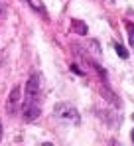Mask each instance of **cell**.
<instances>
[{
	"label": "cell",
	"mask_w": 134,
	"mask_h": 146,
	"mask_svg": "<svg viewBox=\"0 0 134 146\" xmlns=\"http://www.w3.org/2000/svg\"><path fill=\"white\" fill-rule=\"evenodd\" d=\"M55 115H57L59 119H63V121H73V122L79 121L77 111H75L71 105H65V103H61V105H57V107H55Z\"/></svg>",
	"instance_id": "3957f363"
},
{
	"label": "cell",
	"mask_w": 134,
	"mask_h": 146,
	"mask_svg": "<svg viewBox=\"0 0 134 146\" xmlns=\"http://www.w3.org/2000/svg\"><path fill=\"white\" fill-rule=\"evenodd\" d=\"M22 101H24V91L20 89V85H16L10 95H8V101H6V113L8 115H16L22 107Z\"/></svg>",
	"instance_id": "7a4b0ae2"
},
{
	"label": "cell",
	"mask_w": 134,
	"mask_h": 146,
	"mask_svg": "<svg viewBox=\"0 0 134 146\" xmlns=\"http://www.w3.org/2000/svg\"><path fill=\"white\" fill-rule=\"evenodd\" d=\"M0 134H2V122H0Z\"/></svg>",
	"instance_id": "52a82bcc"
},
{
	"label": "cell",
	"mask_w": 134,
	"mask_h": 146,
	"mask_svg": "<svg viewBox=\"0 0 134 146\" xmlns=\"http://www.w3.org/2000/svg\"><path fill=\"white\" fill-rule=\"evenodd\" d=\"M114 49H116V53H118V57H122V59H126L128 57V51L124 46H120V44H114Z\"/></svg>",
	"instance_id": "5b68a950"
},
{
	"label": "cell",
	"mask_w": 134,
	"mask_h": 146,
	"mask_svg": "<svg viewBox=\"0 0 134 146\" xmlns=\"http://www.w3.org/2000/svg\"><path fill=\"white\" fill-rule=\"evenodd\" d=\"M132 119H134V117H132Z\"/></svg>",
	"instance_id": "9c48e42d"
},
{
	"label": "cell",
	"mask_w": 134,
	"mask_h": 146,
	"mask_svg": "<svg viewBox=\"0 0 134 146\" xmlns=\"http://www.w3.org/2000/svg\"><path fill=\"white\" fill-rule=\"evenodd\" d=\"M40 97V77L32 75L26 83V93H24V101H22V109L36 105V101Z\"/></svg>",
	"instance_id": "6da1fadb"
},
{
	"label": "cell",
	"mask_w": 134,
	"mask_h": 146,
	"mask_svg": "<svg viewBox=\"0 0 134 146\" xmlns=\"http://www.w3.org/2000/svg\"><path fill=\"white\" fill-rule=\"evenodd\" d=\"M71 28H73L77 34H81V36H85V34H87V24H85V22H81V20H77V18H73V20H71Z\"/></svg>",
	"instance_id": "277c9868"
},
{
	"label": "cell",
	"mask_w": 134,
	"mask_h": 146,
	"mask_svg": "<svg viewBox=\"0 0 134 146\" xmlns=\"http://www.w3.org/2000/svg\"><path fill=\"white\" fill-rule=\"evenodd\" d=\"M126 30H128V42H130V46L134 48V24L132 22H126Z\"/></svg>",
	"instance_id": "8992f818"
},
{
	"label": "cell",
	"mask_w": 134,
	"mask_h": 146,
	"mask_svg": "<svg viewBox=\"0 0 134 146\" xmlns=\"http://www.w3.org/2000/svg\"><path fill=\"white\" fill-rule=\"evenodd\" d=\"M132 140H134V132H132Z\"/></svg>",
	"instance_id": "ba28073f"
}]
</instances>
